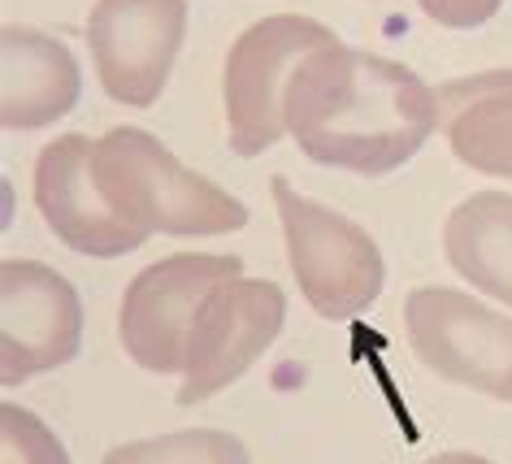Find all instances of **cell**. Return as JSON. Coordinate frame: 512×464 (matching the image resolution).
Listing matches in <instances>:
<instances>
[{"label": "cell", "instance_id": "obj_1", "mask_svg": "<svg viewBox=\"0 0 512 464\" xmlns=\"http://www.w3.org/2000/svg\"><path fill=\"white\" fill-rule=\"evenodd\" d=\"M283 122L309 161L382 178L426 148L439 126V96L400 61L330 44L291 74Z\"/></svg>", "mask_w": 512, "mask_h": 464}, {"label": "cell", "instance_id": "obj_2", "mask_svg": "<svg viewBox=\"0 0 512 464\" xmlns=\"http://www.w3.org/2000/svg\"><path fill=\"white\" fill-rule=\"evenodd\" d=\"M92 174L113 213L144 239H204L248 226V204L187 170L161 139L139 126H113L105 139H96Z\"/></svg>", "mask_w": 512, "mask_h": 464}, {"label": "cell", "instance_id": "obj_3", "mask_svg": "<svg viewBox=\"0 0 512 464\" xmlns=\"http://www.w3.org/2000/svg\"><path fill=\"white\" fill-rule=\"evenodd\" d=\"M274 204L283 217L287 261L304 300L326 321H352L369 313L382 295L387 265L378 243L348 217L322 209L317 200L300 196L287 178H274Z\"/></svg>", "mask_w": 512, "mask_h": 464}, {"label": "cell", "instance_id": "obj_4", "mask_svg": "<svg viewBox=\"0 0 512 464\" xmlns=\"http://www.w3.org/2000/svg\"><path fill=\"white\" fill-rule=\"evenodd\" d=\"M339 44L335 31L317 18L274 14L252 22L230 44L222 70V105H226V144L239 157H261L287 135L283 100L296 66L317 48Z\"/></svg>", "mask_w": 512, "mask_h": 464}, {"label": "cell", "instance_id": "obj_5", "mask_svg": "<svg viewBox=\"0 0 512 464\" xmlns=\"http://www.w3.org/2000/svg\"><path fill=\"white\" fill-rule=\"evenodd\" d=\"M413 356L443 382L512 404V317L452 287H417L404 300Z\"/></svg>", "mask_w": 512, "mask_h": 464}, {"label": "cell", "instance_id": "obj_6", "mask_svg": "<svg viewBox=\"0 0 512 464\" xmlns=\"http://www.w3.org/2000/svg\"><path fill=\"white\" fill-rule=\"evenodd\" d=\"M239 256L213 252H178L139 269L122 295L118 334L126 356L148 373H183L187 339L196 326L200 304L226 278H239Z\"/></svg>", "mask_w": 512, "mask_h": 464}, {"label": "cell", "instance_id": "obj_7", "mask_svg": "<svg viewBox=\"0 0 512 464\" xmlns=\"http://www.w3.org/2000/svg\"><path fill=\"white\" fill-rule=\"evenodd\" d=\"M287 321V295L270 278H226L200 304L187 339V365L178 404H204L230 382H239L274 347Z\"/></svg>", "mask_w": 512, "mask_h": 464}, {"label": "cell", "instance_id": "obj_8", "mask_svg": "<svg viewBox=\"0 0 512 464\" xmlns=\"http://www.w3.org/2000/svg\"><path fill=\"white\" fill-rule=\"evenodd\" d=\"M187 40V0H96L87 44L109 100L152 109Z\"/></svg>", "mask_w": 512, "mask_h": 464}, {"label": "cell", "instance_id": "obj_9", "mask_svg": "<svg viewBox=\"0 0 512 464\" xmlns=\"http://www.w3.org/2000/svg\"><path fill=\"white\" fill-rule=\"evenodd\" d=\"M83 347V304L44 261L0 265V382L18 386L61 369Z\"/></svg>", "mask_w": 512, "mask_h": 464}, {"label": "cell", "instance_id": "obj_10", "mask_svg": "<svg viewBox=\"0 0 512 464\" xmlns=\"http://www.w3.org/2000/svg\"><path fill=\"white\" fill-rule=\"evenodd\" d=\"M92 152L96 144L83 135L53 139L40 152V161H35V204H40L48 230L70 252L113 261V256L144 248L148 239L126 226L113 213V204L100 196L96 174H92Z\"/></svg>", "mask_w": 512, "mask_h": 464}, {"label": "cell", "instance_id": "obj_11", "mask_svg": "<svg viewBox=\"0 0 512 464\" xmlns=\"http://www.w3.org/2000/svg\"><path fill=\"white\" fill-rule=\"evenodd\" d=\"M83 74L61 40L9 22L0 31V122L5 131H44L79 105Z\"/></svg>", "mask_w": 512, "mask_h": 464}, {"label": "cell", "instance_id": "obj_12", "mask_svg": "<svg viewBox=\"0 0 512 464\" xmlns=\"http://www.w3.org/2000/svg\"><path fill=\"white\" fill-rule=\"evenodd\" d=\"M434 96L456 161L491 178H512V70L465 74L443 83Z\"/></svg>", "mask_w": 512, "mask_h": 464}, {"label": "cell", "instance_id": "obj_13", "mask_svg": "<svg viewBox=\"0 0 512 464\" xmlns=\"http://www.w3.org/2000/svg\"><path fill=\"white\" fill-rule=\"evenodd\" d=\"M447 265L482 295L512 308V196L473 191L447 213L443 226Z\"/></svg>", "mask_w": 512, "mask_h": 464}, {"label": "cell", "instance_id": "obj_14", "mask_svg": "<svg viewBox=\"0 0 512 464\" xmlns=\"http://www.w3.org/2000/svg\"><path fill=\"white\" fill-rule=\"evenodd\" d=\"M100 464H252L248 447L226 430H178L109 447Z\"/></svg>", "mask_w": 512, "mask_h": 464}, {"label": "cell", "instance_id": "obj_15", "mask_svg": "<svg viewBox=\"0 0 512 464\" xmlns=\"http://www.w3.org/2000/svg\"><path fill=\"white\" fill-rule=\"evenodd\" d=\"M0 464H70V451L31 408L0 404Z\"/></svg>", "mask_w": 512, "mask_h": 464}, {"label": "cell", "instance_id": "obj_16", "mask_svg": "<svg viewBox=\"0 0 512 464\" xmlns=\"http://www.w3.org/2000/svg\"><path fill=\"white\" fill-rule=\"evenodd\" d=\"M417 5L430 22H439L447 31H473V27H486L504 0H417Z\"/></svg>", "mask_w": 512, "mask_h": 464}, {"label": "cell", "instance_id": "obj_17", "mask_svg": "<svg viewBox=\"0 0 512 464\" xmlns=\"http://www.w3.org/2000/svg\"><path fill=\"white\" fill-rule=\"evenodd\" d=\"M426 464H491V460L469 456V451H443V456H430Z\"/></svg>", "mask_w": 512, "mask_h": 464}]
</instances>
